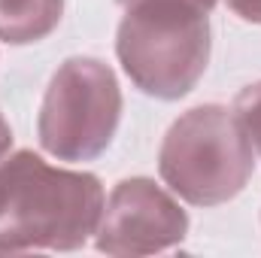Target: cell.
<instances>
[{
	"label": "cell",
	"instance_id": "obj_1",
	"mask_svg": "<svg viewBox=\"0 0 261 258\" xmlns=\"http://www.w3.org/2000/svg\"><path fill=\"white\" fill-rule=\"evenodd\" d=\"M100 210L103 186L94 173L52 167L28 149L0 158V255L79 249Z\"/></svg>",
	"mask_w": 261,
	"mask_h": 258
},
{
	"label": "cell",
	"instance_id": "obj_2",
	"mask_svg": "<svg viewBox=\"0 0 261 258\" xmlns=\"http://www.w3.org/2000/svg\"><path fill=\"white\" fill-rule=\"evenodd\" d=\"M116 55L130 82L158 100L186 97L210 64V12L203 0H122Z\"/></svg>",
	"mask_w": 261,
	"mask_h": 258
},
{
	"label": "cell",
	"instance_id": "obj_3",
	"mask_svg": "<svg viewBox=\"0 0 261 258\" xmlns=\"http://www.w3.org/2000/svg\"><path fill=\"white\" fill-rule=\"evenodd\" d=\"M161 179L195 207H219L246 189L255 149L234 110L203 104L182 113L164 134L158 152Z\"/></svg>",
	"mask_w": 261,
	"mask_h": 258
},
{
	"label": "cell",
	"instance_id": "obj_4",
	"mask_svg": "<svg viewBox=\"0 0 261 258\" xmlns=\"http://www.w3.org/2000/svg\"><path fill=\"white\" fill-rule=\"evenodd\" d=\"M122 119V88L100 58H67L55 70L37 134L40 146L61 161H91L113 143Z\"/></svg>",
	"mask_w": 261,
	"mask_h": 258
},
{
	"label": "cell",
	"instance_id": "obj_5",
	"mask_svg": "<svg viewBox=\"0 0 261 258\" xmlns=\"http://www.w3.org/2000/svg\"><path fill=\"white\" fill-rule=\"evenodd\" d=\"M189 234V216L161 186L146 176L122 179L100 210L94 246L107 255L164 252Z\"/></svg>",
	"mask_w": 261,
	"mask_h": 258
},
{
	"label": "cell",
	"instance_id": "obj_6",
	"mask_svg": "<svg viewBox=\"0 0 261 258\" xmlns=\"http://www.w3.org/2000/svg\"><path fill=\"white\" fill-rule=\"evenodd\" d=\"M64 15V0H0V40L31 46L46 40Z\"/></svg>",
	"mask_w": 261,
	"mask_h": 258
},
{
	"label": "cell",
	"instance_id": "obj_7",
	"mask_svg": "<svg viewBox=\"0 0 261 258\" xmlns=\"http://www.w3.org/2000/svg\"><path fill=\"white\" fill-rule=\"evenodd\" d=\"M234 116L243 125L252 149L261 155V82L246 85L237 97H234Z\"/></svg>",
	"mask_w": 261,
	"mask_h": 258
},
{
	"label": "cell",
	"instance_id": "obj_8",
	"mask_svg": "<svg viewBox=\"0 0 261 258\" xmlns=\"http://www.w3.org/2000/svg\"><path fill=\"white\" fill-rule=\"evenodd\" d=\"M228 9L234 15H240L243 21H252V24H261V0H225Z\"/></svg>",
	"mask_w": 261,
	"mask_h": 258
},
{
	"label": "cell",
	"instance_id": "obj_9",
	"mask_svg": "<svg viewBox=\"0 0 261 258\" xmlns=\"http://www.w3.org/2000/svg\"><path fill=\"white\" fill-rule=\"evenodd\" d=\"M9 146H12V131H9L6 119H3V113H0V158L9 152Z\"/></svg>",
	"mask_w": 261,
	"mask_h": 258
},
{
	"label": "cell",
	"instance_id": "obj_10",
	"mask_svg": "<svg viewBox=\"0 0 261 258\" xmlns=\"http://www.w3.org/2000/svg\"><path fill=\"white\" fill-rule=\"evenodd\" d=\"M119 3H122V0H119ZM203 3H206V6H216V0H203Z\"/></svg>",
	"mask_w": 261,
	"mask_h": 258
}]
</instances>
